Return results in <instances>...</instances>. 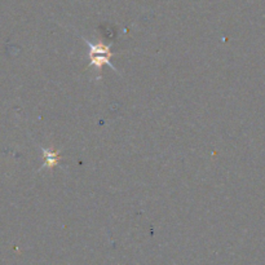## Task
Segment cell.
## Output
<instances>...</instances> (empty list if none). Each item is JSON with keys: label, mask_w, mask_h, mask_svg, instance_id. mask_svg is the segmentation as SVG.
Here are the masks:
<instances>
[{"label": "cell", "mask_w": 265, "mask_h": 265, "mask_svg": "<svg viewBox=\"0 0 265 265\" xmlns=\"http://www.w3.org/2000/svg\"><path fill=\"white\" fill-rule=\"evenodd\" d=\"M43 151V166L42 168H49L52 170L53 167H56L59 165L60 161V153L53 149H44L42 148Z\"/></svg>", "instance_id": "obj_2"}, {"label": "cell", "mask_w": 265, "mask_h": 265, "mask_svg": "<svg viewBox=\"0 0 265 265\" xmlns=\"http://www.w3.org/2000/svg\"><path fill=\"white\" fill-rule=\"evenodd\" d=\"M86 44L88 45V59H90V66L95 67L97 71H101L105 65L112 67L114 71H117V67L113 65L112 62V57H113V52L110 50L109 45L103 44L102 42H97L93 43L90 42L88 39L83 38Z\"/></svg>", "instance_id": "obj_1"}]
</instances>
